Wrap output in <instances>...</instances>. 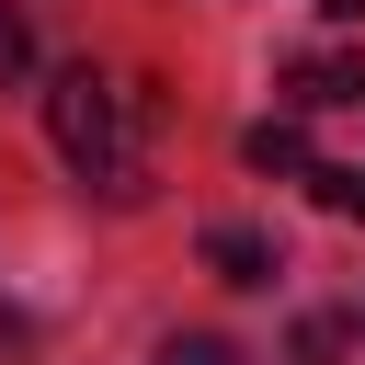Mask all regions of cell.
Returning a JSON list of instances; mask_svg holds the SVG:
<instances>
[{
	"mask_svg": "<svg viewBox=\"0 0 365 365\" xmlns=\"http://www.w3.org/2000/svg\"><path fill=\"white\" fill-rule=\"evenodd\" d=\"M240 160H251V171H297V182L319 171V160H308V137H297V114H262V125L240 137Z\"/></svg>",
	"mask_w": 365,
	"mask_h": 365,
	"instance_id": "obj_3",
	"label": "cell"
},
{
	"mask_svg": "<svg viewBox=\"0 0 365 365\" xmlns=\"http://www.w3.org/2000/svg\"><path fill=\"white\" fill-rule=\"evenodd\" d=\"M331 103H365V57L354 46H308L285 68V114H331Z\"/></svg>",
	"mask_w": 365,
	"mask_h": 365,
	"instance_id": "obj_2",
	"label": "cell"
},
{
	"mask_svg": "<svg viewBox=\"0 0 365 365\" xmlns=\"http://www.w3.org/2000/svg\"><path fill=\"white\" fill-rule=\"evenodd\" d=\"M160 365H240V354H228L217 331H171V342H160Z\"/></svg>",
	"mask_w": 365,
	"mask_h": 365,
	"instance_id": "obj_7",
	"label": "cell"
},
{
	"mask_svg": "<svg viewBox=\"0 0 365 365\" xmlns=\"http://www.w3.org/2000/svg\"><path fill=\"white\" fill-rule=\"evenodd\" d=\"M308 194H319L331 217H354V228H365V171H354V160H319V171H308Z\"/></svg>",
	"mask_w": 365,
	"mask_h": 365,
	"instance_id": "obj_5",
	"label": "cell"
},
{
	"mask_svg": "<svg viewBox=\"0 0 365 365\" xmlns=\"http://www.w3.org/2000/svg\"><path fill=\"white\" fill-rule=\"evenodd\" d=\"M23 68H34V23H23V11H11V0H0V91H11V80H23Z\"/></svg>",
	"mask_w": 365,
	"mask_h": 365,
	"instance_id": "obj_6",
	"label": "cell"
},
{
	"mask_svg": "<svg viewBox=\"0 0 365 365\" xmlns=\"http://www.w3.org/2000/svg\"><path fill=\"white\" fill-rule=\"evenodd\" d=\"M46 137H57V160L103 194V205H137L148 194V91L137 80H114V68H57V91H46Z\"/></svg>",
	"mask_w": 365,
	"mask_h": 365,
	"instance_id": "obj_1",
	"label": "cell"
},
{
	"mask_svg": "<svg viewBox=\"0 0 365 365\" xmlns=\"http://www.w3.org/2000/svg\"><path fill=\"white\" fill-rule=\"evenodd\" d=\"M319 11H331V23H365V0H319Z\"/></svg>",
	"mask_w": 365,
	"mask_h": 365,
	"instance_id": "obj_8",
	"label": "cell"
},
{
	"mask_svg": "<svg viewBox=\"0 0 365 365\" xmlns=\"http://www.w3.org/2000/svg\"><path fill=\"white\" fill-rule=\"evenodd\" d=\"M205 262H217L228 285H274V240H262V228H205Z\"/></svg>",
	"mask_w": 365,
	"mask_h": 365,
	"instance_id": "obj_4",
	"label": "cell"
}]
</instances>
